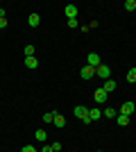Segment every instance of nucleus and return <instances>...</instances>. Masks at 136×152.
<instances>
[{"mask_svg":"<svg viewBox=\"0 0 136 152\" xmlns=\"http://www.w3.org/2000/svg\"><path fill=\"white\" fill-rule=\"evenodd\" d=\"M73 114L77 116V118H79V121H82V123H84V125H89V123H93V121H91V116H89V109H86V107H82V104H77Z\"/></svg>","mask_w":136,"mask_h":152,"instance_id":"nucleus-1","label":"nucleus"},{"mask_svg":"<svg viewBox=\"0 0 136 152\" xmlns=\"http://www.w3.org/2000/svg\"><path fill=\"white\" fill-rule=\"evenodd\" d=\"M100 64H102V59H100V55H97V52H89V55H86V66L97 68Z\"/></svg>","mask_w":136,"mask_h":152,"instance_id":"nucleus-2","label":"nucleus"},{"mask_svg":"<svg viewBox=\"0 0 136 152\" xmlns=\"http://www.w3.org/2000/svg\"><path fill=\"white\" fill-rule=\"evenodd\" d=\"M95 75L102 77V80H109V77H111V68L107 66V64H100V66L95 68Z\"/></svg>","mask_w":136,"mask_h":152,"instance_id":"nucleus-3","label":"nucleus"},{"mask_svg":"<svg viewBox=\"0 0 136 152\" xmlns=\"http://www.w3.org/2000/svg\"><path fill=\"white\" fill-rule=\"evenodd\" d=\"M134 111H136V104H134L132 100H129V102H123V107L118 109V114H123V116H132Z\"/></svg>","mask_w":136,"mask_h":152,"instance_id":"nucleus-4","label":"nucleus"},{"mask_svg":"<svg viewBox=\"0 0 136 152\" xmlns=\"http://www.w3.org/2000/svg\"><path fill=\"white\" fill-rule=\"evenodd\" d=\"M107 95H109V93H107L104 89H97L95 93H93V100H95V104H102V102L107 100Z\"/></svg>","mask_w":136,"mask_h":152,"instance_id":"nucleus-5","label":"nucleus"},{"mask_svg":"<svg viewBox=\"0 0 136 152\" xmlns=\"http://www.w3.org/2000/svg\"><path fill=\"white\" fill-rule=\"evenodd\" d=\"M79 75L84 77V80H91V77H95V68L93 66H84V68L79 70Z\"/></svg>","mask_w":136,"mask_h":152,"instance_id":"nucleus-6","label":"nucleus"},{"mask_svg":"<svg viewBox=\"0 0 136 152\" xmlns=\"http://www.w3.org/2000/svg\"><path fill=\"white\" fill-rule=\"evenodd\" d=\"M64 14H66V18H77V7H75V5L64 7Z\"/></svg>","mask_w":136,"mask_h":152,"instance_id":"nucleus-7","label":"nucleus"},{"mask_svg":"<svg viewBox=\"0 0 136 152\" xmlns=\"http://www.w3.org/2000/svg\"><path fill=\"white\" fill-rule=\"evenodd\" d=\"M89 116H91V121H100V118H102V109H100V107L89 109Z\"/></svg>","mask_w":136,"mask_h":152,"instance_id":"nucleus-8","label":"nucleus"},{"mask_svg":"<svg viewBox=\"0 0 136 152\" xmlns=\"http://www.w3.org/2000/svg\"><path fill=\"white\" fill-rule=\"evenodd\" d=\"M36 66H39V59H36V57H25V68L34 70Z\"/></svg>","mask_w":136,"mask_h":152,"instance_id":"nucleus-9","label":"nucleus"},{"mask_svg":"<svg viewBox=\"0 0 136 152\" xmlns=\"http://www.w3.org/2000/svg\"><path fill=\"white\" fill-rule=\"evenodd\" d=\"M39 23H41V16H39V14H30V16H27V25L36 27Z\"/></svg>","mask_w":136,"mask_h":152,"instance_id":"nucleus-10","label":"nucleus"},{"mask_svg":"<svg viewBox=\"0 0 136 152\" xmlns=\"http://www.w3.org/2000/svg\"><path fill=\"white\" fill-rule=\"evenodd\" d=\"M104 91H107V93H113V91H116V82H113V80H104V86H102Z\"/></svg>","mask_w":136,"mask_h":152,"instance_id":"nucleus-11","label":"nucleus"},{"mask_svg":"<svg viewBox=\"0 0 136 152\" xmlns=\"http://www.w3.org/2000/svg\"><path fill=\"white\" fill-rule=\"evenodd\" d=\"M34 139L39 141V143H45V139H48V134H45V129H36V132H34Z\"/></svg>","mask_w":136,"mask_h":152,"instance_id":"nucleus-12","label":"nucleus"},{"mask_svg":"<svg viewBox=\"0 0 136 152\" xmlns=\"http://www.w3.org/2000/svg\"><path fill=\"white\" fill-rule=\"evenodd\" d=\"M52 123H55V127H66V118L59 114V111H57V116H55V121H52Z\"/></svg>","mask_w":136,"mask_h":152,"instance_id":"nucleus-13","label":"nucleus"},{"mask_svg":"<svg viewBox=\"0 0 136 152\" xmlns=\"http://www.w3.org/2000/svg\"><path fill=\"white\" fill-rule=\"evenodd\" d=\"M116 123H118L120 127L129 125V116H123V114H118V116H116Z\"/></svg>","mask_w":136,"mask_h":152,"instance_id":"nucleus-14","label":"nucleus"},{"mask_svg":"<svg viewBox=\"0 0 136 152\" xmlns=\"http://www.w3.org/2000/svg\"><path fill=\"white\" fill-rule=\"evenodd\" d=\"M104 118H116V116H118V111H116V109H113V107H107V109H104Z\"/></svg>","mask_w":136,"mask_h":152,"instance_id":"nucleus-15","label":"nucleus"},{"mask_svg":"<svg viewBox=\"0 0 136 152\" xmlns=\"http://www.w3.org/2000/svg\"><path fill=\"white\" fill-rule=\"evenodd\" d=\"M123 7H125V12H134V9H136V0H127Z\"/></svg>","mask_w":136,"mask_h":152,"instance_id":"nucleus-16","label":"nucleus"},{"mask_svg":"<svg viewBox=\"0 0 136 152\" xmlns=\"http://www.w3.org/2000/svg\"><path fill=\"white\" fill-rule=\"evenodd\" d=\"M55 116H57V111H48V114H43V123H52V121H55Z\"/></svg>","mask_w":136,"mask_h":152,"instance_id":"nucleus-17","label":"nucleus"},{"mask_svg":"<svg viewBox=\"0 0 136 152\" xmlns=\"http://www.w3.org/2000/svg\"><path fill=\"white\" fill-rule=\"evenodd\" d=\"M127 82H132V84L136 82V66H134V68H129V73H127Z\"/></svg>","mask_w":136,"mask_h":152,"instance_id":"nucleus-18","label":"nucleus"},{"mask_svg":"<svg viewBox=\"0 0 136 152\" xmlns=\"http://www.w3.org/2000/svg\"><path fill=\"white\" fill-rule=\"evenodd\" d=\"M25 57H34V45H25Z\"/></svg>","mask_w":136,"mask_h":152,"instance_id":"nucleus-19","label":"nucleus"},{"mask_svg":"<svg viewBox=\"0 0 136 152\" xmlns=\"http://www.w3.org/2000/svg\"><path fill=\"white\" fill-rule=\"evenodd\" d=\"M68 27H79L77 18H68Z\"/></svg>","mask_w":136,"mask_h":152,"instance_id":"nucleus-20","label":"nucleus"},{"mask_svg":"<svg viewBox=\"0 0 136 152\" xmlns=\"http://www.w3.org/2000/svg\"><path fill=\"white\" fill-rule=\"evenodd\" d=\"M52 150H55V152H61V143H59V141H55V143H52Z\"/></svg>","mask_w":136,"mask_h":152,"instance_id":"nucleus-21","label":"nucleus"},{"mask_svg":"<svg viewBox=\"0 0 136 152\" xmlns=\"http://www.w3.org/2000/svg\"><path fill=\"white\" fill-rule=\"evenodd\" d=\"M20 152H36V150H34L32 145H25V148H23V150H20Z\"/></svg>","mask_w":136,"mask_h":152,"instance_id":"nucleus-22","label":"nucleus"},{"mask_svg":"<svg viewBox=\"0 0 136 152\" xmlns=\"http://www.w3.org/2000/svg\"><path fill=\"white\" fill-rule=\"evenodd\" d=\"M41 152H55V150H52V145H43V148H41Z\"/></svg>","mask_w":136,"mask_h":152,"instance_id":"nucleus-23","label":"nucleus"},{"mask_svg":"<svg viewBox=\"0 0 136 152\" xmlns=\"http://www.w3.org/2000/svg\"><path fill=\"white\" fill-rule=\"evenodd\" d=\"M7 27V18H0V30H5Z\"/></svg>","mask_w":136,"mask_h":152,"instance_id":"nucleus-24","label":"nucleus"},{"mask_svg":"<svg viewBox=\"0 0 136 152\" xmlns=\"http://www.w3.org/2000/svg\"><path fill=\"white\" fill-rule=\"evenodd\" d=\"M0 7H2V5H0Z\"/></svg>","mask_w":136,"mask_h":152,"instance_id":"nucleus-25","label":"nucleus"}]
</instances>
